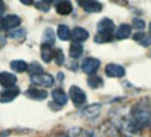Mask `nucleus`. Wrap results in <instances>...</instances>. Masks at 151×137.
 Listing matches in <instances>:
<instances>
[{"label": "nucleus", "instance_id": "3", "mask_svg": "<svg viewBox=\"0 0 151 137\" xmlns=\"http://www.w3.org/2000/svg\"><path fill=\"white\" fill-rule=\"evenodd\" d=\"M69 95H70L71 101H73V104H74L76 106H83V105L86 104V101H87L86 93H84V91H83L80 87H77V85H73V87H70Z\"/></svg>", "mask_w": 151, "mask_h": 137}, {"label": "nucleus", "instance_id": "20", "mask_svg": "<svg viewBox=\"0 0 151 137\" xmlns=\"http://www.w3.org/2000/svg\"><path fill=\"white\" fill-rule=\"evenodd\" d=\"M58 37L62 41H69L71 38V32H70V29H69V27L60 24L59 27H58Z\"/></svg>", "mask_w": 151, "mask_h": 137}, {"label": "nucleus", "instance_id": "15", "mask_svg": "<svg viewBox=\"0 0 151 137\" xmlns=\"http://www.w3.org/2000/svg\"><path fill=\"white\" fill-rule=\"evenodd\" d=\"M58 137H97L92 132H87L83 130L80 127H73L67 136H58Z\"/></svg>", "mask_w": 151, "mask_h": 137}, {"label": "nucleus", "instance_id": "18", "mask_svg": "<svg viewBox=\"0 0 151 137\" xmlns=\"http://www.w3.org/2000/svg\"><path fill=\"white\" fill-rule=\"evenodd\" d=\"M130 34H132V28L130 25L127 24H122V25H119L118 31H116V38L118 39H126L130 37Z\"/></svg>", "mask_w": 151, "mask_h": 137}, {"label": "nucleus", "instance_id": "19", "mask_svg": "<svg viewBox=\"0 0 151 137\" xmlns=\"http://www.w3.org/2000/svg\"><path fill=\"white\" fill-rule=\"evenodd\" d=\"M53 53L55 50H52V46H48V45H42L41 46V56H42V60L49 63V62L53 59Z\"/></svg>", "mask_w": 151, "mask_h": 137}, {"label": "nucleus", "instance_id": "31", "mask_svg": "<svg viewBox=\"0 0 151 137\" xmlns=\"http://www.w3.org/2000/svg\"><path fill=\"white\" fill-rule=\"evenodd\" d=\"M88 1H90V0H77V3H78V4H80L81 7H83V9L86 7V4L88 3Z\"/></svg>", "mask_w": 151, "mask_h": 137}, {"label": "nucleus", "instance_id": "17", "mask_svg": "<svg viewBox=\"0 0 151 137\" xmlns=\"http://www.w3.org/2000/svg\"><path fill=\"white\" fill-rule=\"evenodd\" d=\"M53 44H55V32L52 31V28H46L42 35V45L53 46Z\"/></svg>", "mask_w": 151, "mask_h": 137}, {"label": "nucleus", "instance_id": "5", "mask_svg": "<svg viewBox=\"0 0 151 137\" xmlns=\"http://www.w3.org/2000/svg\"><path fill=\"white\" fill-rule=\"evenodd\" d=\"M21 22V18L18 16H14V14H10V16H6L0 18V29H13L20 25Z\"/></svg>", "mask_w": 151, "mask_h": 137}, {"label": "nucleus", "instance_id": "21", "mask_svg": "<svg viewBox=\"0 0 151 137\" xmlns=\"http://www.w3.org/2000/svg\"><path fill=\"white\" fill-rule=\"evenodd\" d=\"M83 45L80 42H73L70 45V57L73 59H77V57H80L83 55Z\"/></svg>", "mask_w": 151, "mask_h": 137}, {"label": "nucleus", "instance_id": "34", "mask_svg": "<svg viewBox=\"0 0 151 137\" xmlns=\"http://www.w3.org/2000/svg\"><path fill=\"white\" fill-rule=\"evenodd\" d=\"M43 3H46V4H50V3H52V1H55V0H42Z\"/></svg>", "mask_w": 151, "mask_h": 137}, {"label": "nucleus", "instance_id": "12", "mask_svg": "<svg viewBox=\"0 0 151 137\" xmlns=\"http://www.w3.org/2000/svg\"><path fill=\"white\" fill-rule=\"evenodd\" d=\"M88 37H90V34H88V31L87 29H84V28L81 27H76L74 29H73V32H71V38H73V42H84V41H87L88 39Z\"/></svg>", "mask_w": 151, "mask_h": 137}, {"label": "nucleus", "instance_id": "6", "mask_svg": "<svg viewBox=\"0 0 151 137\" xmlns=\"http://www.w3.org/2000/svg\"><path fill=\"white\" fill-rule=\"evenodd\" d=\"M99 65H101V63H99V60H98V59H95V57H87V59H84V60H83L81 69H83V71H84L86 74L92 76V74L98 70Z\"/></svg>", "mask_w": 151, "mask_h": 137}, {"label": "nucleus", "instance_id": "4", "mask_svg": "<svg viewBox=\"0 0 151 137\" xmlns=\"http://www.w3.org/2000/svg\"><path fill=\"white\" fill-rule=\"evenodd\" d=\"M31 81H32V84L39 85V87H52L55 82V78L48 73H41V74L31 76Z\"/></svg>", "mask_w": 151, "mask_h": 137}, {"label": "nucleus", "instance_id": "29", "mask_svg": "<svg viewBox=\"0 0 151 137\" xmlns=\"http://www.w3.org/2000/svg\"><path fill=\"white\" fill-rule=\"evenodd\" d=\"M37 7L38 9H41V10H43V11H48L49 10V6H46V3H41V1H38L37 3Z\"/></svg>", "mask_w": 151, "mask_h": 137}, {"label": "nucleus", "instance_id": "10", "mask_svg": "<svg viewBox=\"0 0 151 137\" xmlns=\"http://www.w3.org/2000/svg\"><path fill=\"white\" fill-rule=\"evenodd\" d=\"M99 113H101V105L99 104L90 105V106H86V108L81 109V115L84 116V118H87V119H94Z\"/></svg>", "mask_w": 151, "mask_h": 137}, {"label": "nucleus", "instance_id": "13", "mask_svg": "<svg viewBox=\"0 0 151 137\" xmlns=\"http://www.w3.org/2000/svg\"><path fill=\"white\" fill-rule=\"evenodd\" d=\"M56 11L59 13L60 16H67L73 11V6H71V1L69 0H60L56 3Z\"/></svg>", "mask_w": 151, "mask_h": 137}, {"label": "nucleus", "instance_id": "16", "mask_svg": "<svg viewBox=\"0 0 151 137\" xmlns=\"http://www.w3.org/2000/svg\"><path fill=\"white\" fill-rule=\"evenodd\" d=\"M133 39L136 42H139L141 46H150L151 45V35L143 32V31H139L133 35Z\"/></svg>", "mask_w": 151, "mask_h": 137}, {"label": "nucleus", "instance_id": "22", "mask_svg": "<svg viewBox=\"0 0 151 137\" xmlns=\"http://www.w3.org/2000/svg\"><path fill=\"white\" fill-rule=\"evenodd\" d=\"M84 10L88 11V13H98V11L102 10V4L99 1H97V0H90L86 4Z\"/></svg>", "mask_w": 151, "mask_h": 137}, {"label": "nucleus", "instance_id": "26", "mask_svg": "<svg viewBox=\"0 0 151 137\" xmlns=\"http://www.w3.org/2000/svg\"><path fill=\"white\" fill-rule=\"evenodd\" d=\"M28 71H29L31 76H35V74H41V73H43V69H42L41 65H38L37 62H34V63H31V65L28 66Z\"/></svg>", "mask_w": 151, "mask_h": 137}, {"label": "nucleus", "instance_id": "7", "mask_svg": "<svg viewBox=\"0 0 151 137\" xmlns=\"http://www.w3.org/2000/svg\"><path fill=\"white\" fill-rule=\"evenodd\" d=\"M105 74L108 77H113V78H120V77H123L126 74V70H124L123 66L111 63V65L105 67Z\"/></svg>", "mask_w": 151, "mask_h": 137}, {"label": "nucleus", "instance_id": "24", "mask_svg": "<svg viewBox=\"0 0 151 137\" xmlns=\"http://www.w3.org/2000/svg\"><path fill=\"white\" fill-rule=\"evenodd\" d=\"M25 35H27V32H25V29L24 28H13V29H10L9 31V37L13 39H24L25 38Z\"/></svg>", "mask_w": 151, "mask_h": 137}, {"label": "nucleus", "instance_id": "8", "mask_svg": "<svg viewBox=\"0 0 151 137\" xmlns=\"http://www.w3.org/2000/svg\"><path fill=\"white\" fill-rule=\"evenodd\" d=\"M25 95H27L28 98L35 99V101H43V99L48 98V93L45 90H41V88H37V87L28 88L27 91H25Z\"/></svg>", "mask_w": 151, "mask_h": 137}, {"label": "nucleus", "instance_id": "30", "mask_svg": "<svg viewBox=\"0 0 151 137\" xmlns=\"http://www.w3.org/2000/svg\"><path fill=\"white\" fill-rule=\"evenodd\" d=\"M4 10H6L4 1H3V0H0V18H1V16L4 14Z\"/></svg>", "mask_w": 151, "mask_h": 137}, {"label": "nucleus", "instance_id": "27", "mask_svg": "<svg viewBox=\"0 0 151 137\" xmlns=\"http://www.w3.org/2000/svg\"><path fill=\"white\" fill-rule=\"evenodd\" d=\"M53 59L58 65H63L65 63V55H63V50L62 49H55L53 53Z\"/></svg>", "mask_w": 151, "mask_h": 137}, {"label": "nucleus", "instance_id": "35", "mask_svg": "<svg viewBox=\"0 0 151 137\" xmlns=\"http://www.w3.org/2000/svg\"><path fill=\"white\" fill-rule=\"evenodd\" d=\"M150 32H151V22H150Z\"/></svg>", "mask_w": 151, "mask_h": 137}, {"label": "nucleus", "instance_id": "33", "mask_svg": "<svg viewBox=\"0 0 151 137\" xmlns=\"http://www.w3.org/2000/svg\"><path fill=\"white\" fill-rule=\"evenodd\" d=\"M22 4H27V6H29V4H32L34 3V0H20Z\"/></svg>", "mask_w": 151, "mask_h": 137}, {"label": "nucleus", "instance_id": "14", "mask_svg": "<svg viewBox=\"0 0 151 137\" xmlns=\"http://www.w3.org/2000/svg\"><path fill=\"white\" fill-rule=\"evenodd\" d=\"M50 95H52V98H53L55 102L58 105H60V106H63V105L67 104V95H66V93L62 88H55Z\"/></svg>", "mask_w": 151, "mask_h": 137}, {"label": "nucleus", "instance_id": "2", "mask_svg": "<svg viewBox=\"0 0 151 137\" xmlns=\"http://www.w3.org/2000/svg\"><path fill=\"white\" fill-rule=\"evenodd\" d=\"M98 35H95V42L106 44L112 41V34L115 31V24L111 18H102L97 25Z\"/></svg>", "mask_w": 151, "mask_h": 137}, {"label": "nucleus", "instance_id": "23", "mask_svg": "<svg viewBox=\"0 0 151 137\" xmlns=\"http://www.w3.org/2000/svg\"><path fill=\"white\" fill-rule=\"evenodd\" d=\"M10 66H11V69L14 71H17V73H24V71L28 70L27 62H24V60H13Z\"/></svg>", "mask_w": 151, "mask_h": 137}, {"label": "nucleus", "instance_id": "32", "mask_svg": "<svg viewBox=\"0 0 151 137\" xmlns=\"http://www.w3.org/2000/svg\"><path fill=\"white\" fill-rule=\"evenodd\" d=\"M4 45H6V38H4V37H1V35H0V49H1V48H3Z\"/></svg>", "mask_w": 151, "mask_h": 137}, {"label": "nucleus", "instance_id": "28", "mask_svg": "<svg viewBox=\"0 0 151 137\" xmlns=\"http://www.w3.org/2000/svg\"><path fill=\"white\" fill-rule=\"evenodd\" d=\"M133 27L137 28L139 31H143V29L146 28V22H144V20H141V18H139V17H136V18H133Z\"/></svg>", "mask_w": 151, "mask_h": 137}, {"label": "nucleus", "instance_id": "25", "mask_svg": "<svg viewBox=\"0 0 151 137\" xmlns=\"http://www.w3.org/2000/svg\"><path fill=\"white\" fill-rule=\"evenodd\" d=\"M88 85H90L91 88H101L104 85V81H102L101 77L92 74V76L88 77Z\"/></svg>", "mask_w": 151, "mask_h": 137}, {"label": "nucleus", "instance_id": "1", "mask_svg": "<svg viewBox=\"0 0 151 137\" xmlns=\"http://www.w3.org/2000/svg\"><path fill=\"white\" fill-rule=\"evenodd\" d=\"M132 119L139 129L148 127L151 125V110L147 105V101H141L134 106Z\"/></svg>", "mask_w": 151, "mask_h": 137}, {"label": "nucleus", "instance_id": "9", "mask_svg": "<svg viewBox=\"0 0 151 137\" xmlns=\"http://www.w3.org/2000/svg\"><path fill=\"white\" fill-rule=\"evenodd\" d=\"M17 77L13 73H7V71H1L0 73V85H3L4 88L16 87Z\"/></svg>", "mask_w": 151, "mask_h": 137}, {"label": "nucleus", "instance_id": "11", "mask_svg": "<svg viewBox=\"0 0 151 137\" xmlns=\"http://www.w3.org/2000/svg\"><path fill=\"white\" fill-rule=\"evenodd\" d=\"M18 94H20V90L17 87L6 88V90H3L1 94H0V101H1V102H10V101L17 98Z\"/></svg>", "mask_w": 151, "mask_h": 137}]
</instances>
